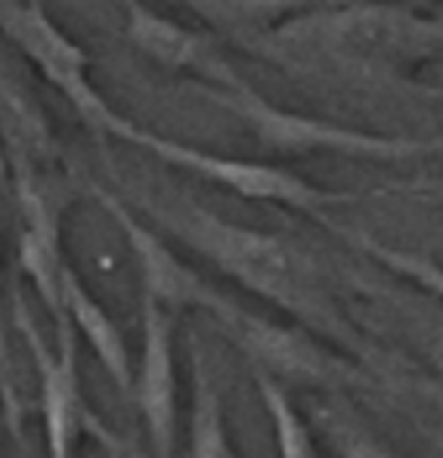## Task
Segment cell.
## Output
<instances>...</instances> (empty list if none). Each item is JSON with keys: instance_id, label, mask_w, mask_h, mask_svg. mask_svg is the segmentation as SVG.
Returning <instances> with one entry per match:
<instances>
[{"instance_id": "cell-13", "label": "cell", "mask_w": 443, "mask_h": 458, "mask_svg": "<svg viewBox=\"0 0 443 458\" xmlns=\"http://www.w3.org/2000/svg\"><path fill=\"white\" fill-rule=\"evenodd\" d=\"M63 310L69 326L75 328V335L87 341V347L93 350L99 366L106 369V375L115 381L121 394L131 396L133 375H131V353H127L124 335L118 332V326L106 313V307L93 298L90 288L78 279V273L72 267L63 276Z\"/></svg>"}, {"instance_id": "cell-4", "label": "cell", "mask_w": 443, "mask_h": 458, "mask_svg": "<svg viewBox=\"0 0 443 458\" xmlns=\"http://www.w3.org/2000/svg\"><path fill=\"white\" fill-rule=\"evenodd\" d=\"M201 97L236 114L267 152H279V155L335 152V155H354V158H375V161H400V158H415V155L443 152V140L379 137V133L354 131V127H341L332 124V121L311 118V114L279 109L270 99L260 97L258 90H251L245 81H239L230 90L201 87Z\"/></svg>"}, {"instance_id": "cell-10", "label": "cell", "mask_w": 443, "mask_h": 458, "mask_svg": "<svg viewBox=\"0 0 443 458\" xmlns=\"http://www.w3.org/2000/svg\"><path fill=\"white\" fill-rule=\"evenodd\" d=\"M140 362L133 375V400L146 424L156 458H174L177 449V366H174V313L143 298L140 307Z\"/></svg>"}, {"instance_id": "cell-16", "label": "cell", "mask_w": 443, "mask_h": 458, "mask_svg": "<svg viewBox=\"0 0 443 458\" xmlns=\"http://www.w3.org/2000/svg\"><path fill=\"white\" fill-rule=\"evenodd\" d=\"M190 10H196L205 22H211L220 35L242 40V44H254L267 29H273V19L282 10H288V4H248V0H192Z\"/></svg>"}, {"instance_id": "cell-8", "label": "cell", "mask_w": 443, "mask_h": 458, "mask_svg": "<svg viewBox=\"0 0 443 458\" xmlns=\"http://www.w3.org/2000/svg\"><path fill=\"white\" fill-rule=\"evenodd\" d=\"M97 201L103 205V211L115 220V226L124 233L127 248L133 251L140 267V285H143V298L156 301L161 310L174 313V310L199 307L211 316L214 322H224L226 316L236 310V301L226 298L224 292L211 285L201 273H196L190 264L177 258L171 251L165 239L158 233H152L118 195L103 190L99 183L90 186Z\"/></svg>"}, {"instance_id": "cell-12", "label": "cell", "mask_w": 443, "mask_h": 458, "mask_svg": "<svg viewBox=\"0 0 443 458\" xmlns=\"http://www.w3.org/2000/svg\"><path fill=\"white\" fill-rule=\"evenodd\" d=\"M0 152L6 158L10 177L29 171H59L63 165L56 131L25 75L10 63L4 40H0Z\"/></svg>"}, {"instance_id": "cell-17", "label": "cell", "mask_w": 443, "mask_h": 458, "mask_svg": "<svg viewBox=\"0 0 443 458\" xmlns=\"http://www.w3.org/2000/svg\"><path fill=\"white\" fill-rule=\"evenodd\" d=\"M326 224V220H322ZM332 229H338L341 235H345L347 242H354V245H360L362 251L369 254V258L375 260V264L388 267L391 273L397 276H406L409 282H415L419 288H425V292L438 294V298H443V267L438 264V260L425 258V254H413V251H400V248H391L385 245V242H375L369 239V235L357 233V229H345L338 224H326Z\"/></svg>"}, {"instance_id": "cell-5", "label": "cell", "mask_w": 443, "mask_h": 458, "mask_svg": "<svg viewBox=\"0 0 443 458\" xmlns=\"http://www.w3.org/2000/svg\"><path fill=\"white\" fill-rule=\"evenodd\" d=\"M13 322L22 332V341L38 369L47 458H78V446L87 437L109 449V455L121 453L118 437L87 406L78 366V335L69 326V319L56 322V344H50L38 328V322L31 319L22 292L13 288Z\"/></svg>"}, {"instance_id": "cell-9", "label": "cell", "mask_w": 443, "mask_h": 458, "mask_svg": "<svg viewBox=\"0 0 443 458\" xmlns=\"http://www.w3.org/2000/svg\"><path fill=\"white\" fill-rule=\"evenodd\" d=\"M224 335L242 350L248 366L254 372H264L279 387L285 384H317L328 387L332 381L357 378L354 366H347L341 356L328 353L322 344L304 328L279 326L273 319L251 313L236 304L224 322H217Z\"/></svg>"}, {"instance_id": "cell-2", "label": "cell", "mask_w": 443, "mask_h": 458, "mask_svg": "<svg viewBox=\"0 0 443 458\" xmlns=\"http://www.w3.org/2000/svg\"><path fill=\"white\" fill-rule=\"evenodd\" d=\"M251 47L277 63L319 56L362 75L400 78L443 50V16L428 19L406 6L379 4L313 10L267 29Z\"/></svg>"}, {"instance_id": "cell-3", "label": "cell", "mask_w": 443, "mask_h": 458, "mask_svg": "<svg viewBox=\"0 0 443 458\" xmlns=\"http://www.w3.org/2000/svg\"><path fill=\"white\" fill-rule=\"evenodd\" d=\"M0 40L35 65L93 137L127 143L137 124L115 112V106L93 87L90 56L53 22L40 0H0Z\"/></svg>"}, {"instance_id": "cell-15", "label": "cell", "mask_w": 443, "mask_h": 458, "mask_svg": "<svg viewBox=\"0 0 443 458\" xmlns=\"http://www.w3.org/2000/svg\"><path fill=\"white\" fill-rule=\"evenodd\" d=\"M251 375H254V387H258V394H260V403H264L267 415H270L279 458H317L311 428H307V421L298 415V409L292 406L285 387H279V384L273 378H267L264 372H254L251 369Z\"/></svg>"}, {"instance_id": "cell-20", "label": "cell", "mask_w": 443, "mask_h": 458, "mask_svg": "<svg viewBox=\"0 0 443 458\" xmlns=\"http://www.w3.org/2000/svg\"><path fill=\"white\" fill-rule=\"evenodd\" d=\"M6 180H10V171H6V158H4V152H0V183L6 186Z\"/></svg>"}, {"instance_id": "cell-21", "label": "cell", "mask_w": 443, "mask_h": 458, "mask_svg": "<svg viewBox=\"0 0 443 458\" xmlns=\"http://www.w3.org/2000/svg\"><path fill=\"white\" fill-rule=\"evenodd\" d=\"M109 458H131V455H127V453H124V449H121V453H112Z\"/></svg>"}, {"instance_id": "cell-18", "label": "cell", "mask_w": 443, "mask_h": 458, "mask_svg": "<svg viewBox=\"0 0 443 458\" xmlns=\"http://www.w3.org/2000/svg\"><path fill=\"white\" fill-rule=\"evenodd\" d=\"M332 440L341 458H394L385 443L369 437L360 424L347 419H332Z\"/></svg>"}, {"instance_id": "cell-6", "label": "cell", "mask_w": 443, "mask_h": 458, "mask_svg": "<svg viewBox=\"0 0 443 458\" xmlns=\"http://www.w3.org/2000/svg\"><path fill=\"white\" fill-rule=\"evenodd\" d=\"M127 143L152 152L158 161H165V165L183 167V171L196 174V177L211 180V183L224 186V190L236 192L239 199H248V201H273V205L292 208V211H304V214L322 217V208L351 199V195L319 190L311 180L298 177V174L285 171V167H279V165L226 158V155L196 149V146L177 143V140L143 131V127H133Z\"/></svg>"}, {"instance_id": "cell-7", "label": "cell", "mask_w": 443, "mask_h": 458, "mask_svg": "<svg viewBox=\"0 0 443 458\" xmlns=\"http://www.w3.org/2000/svg\"><path fill=\"white\" fill-rule=\"evenodd\" d=\"M6 186L19 214V267L31 279L50 319L63 322V276L69 269L63 220L72 201V180L63 171H29L13 174Z\"/></svg>"}, {"instance_id": "cell-1", "label": "cell", "mask_w": 443, "mask_h": 458, "mask_svg": "<svg viewBox=\"0 0 443 458\" xmlns=\"http://www.w3.org/2000/svg\"><path fill=\"white\" fill-rule=\"evenodd\" d=\"M156 224L205 258L214 269L279 307L311 335L360 350V335L345 319L317 260L277 233L233 224L190 199H137Z\"/></svg>"}, {"instance_id": "cell-11", "label": "cell", "mask_w": 443, "mask_h": 458, "mask_svg": "<svg viewBox=\"0 0 443 458\" xmlns=\"http://www.w3.org/2000/svg\"><path fill=\"white\" fill-rule=\"evenodd\" d=\"M124 38L161 69L192 72L214 90H230L242 81L211 31L186 29L140 0H131L124 6Z\"/></svg>"}, {"instance_id": "cell-22", "label": "cell", "mask_w": 443, "mask_h": 458, "mask_svg": "<svg viewBox=\"0 0 443 458\" xmlns=\"http://www.w3.org/2000/svg\"><path fill=\"white\" fill-rule=\"evenodd\" d=\"M440 199H443V192H440Z\"/></svg>"}, {"instance_id": "cell-14", "label": "cell", "mask_w": 443, "mask_h": 458, "mask_svg": "<svg viewBox=\"0 0 443 458\" xmlns=\"http://www.w3.org/2000/svg\"><path fill=\"white\" fill-rule=\"evenodd\" d=\"M186 458H239L230 443L224 403L208 372L205 353L192 338V409H190V455Z\"/></svg>"}, {"instance_id": "cell-19", "label": "cell", "mask_w": 443, "mask_h": 458, "mask_svg": "<svg viewBox=\"0 0 443 458\" xmlns=\"http://www.w3.org/2000/svg\"><path fill=\"white\" fill-rule=\"evenodd\" d=\"M0 403L6 406V415H10V424H13V428H19L16 375H13L10 341H6V322H4V307H0Z\"/></svg>"}]
</instances>
